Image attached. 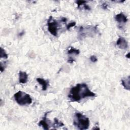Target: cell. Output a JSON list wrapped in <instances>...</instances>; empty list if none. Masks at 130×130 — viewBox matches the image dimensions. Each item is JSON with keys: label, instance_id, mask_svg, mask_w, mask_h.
<instances>
[{"label": "cell", "instance_id": "21", "mask_svg": "<svg viewBox=\"0 0 130 130\" xmlns=\"http://www.w3.org/2000/svg\"><path fill=\"white\" fill-rule=\"evenodd\" d=\"M67 21V19L66 17H61V21H62V22H64V23H66Z\"/></svg>", "mask_w": 130, "mask_h": 130}, {"label": "cell", "instance_id": "16", "mask_svg": "<svg viewBox=\"0 0 130 130\" xmlns=\"http://www.w3.org/2000/svg\"><path fill=\"white\" fill-rule=\"evenodd\" d=\"M75 25H76L75 22H72L69 23L67 25V30H69L71 28L73 27L74 26H75Z\"/></svg>", "mask_w": 130, "mask_h": 130}, {"label": "cell", "instance_id": "22", "mask_svg": "<svg viewBox=\"0 0 130 130\" xmlns=\"http://www.w3.org/2000/svg\"><path fill=\"white\" fill-rule=\"evenodd\" d=\"M129 53H128L127 55H126V57H127V58H129Z\"/></svg>", "mask_w": 130, "mask_h": 130}, {"label": "cell", "instance_id": "20", "mask_svg": "<svg viewBox=\"0 0 130 130\" xmlns=\"http://www.w3.org/2000/svg\"><path fill=\"white\" fill-rule=\"evenodd\" d=\"M84 9L85 10H91V7L90 6H89L88 5L86 4H85L84 5Z\"/></svg>", "mask_w": 130, "mask_h": 130}, {"label": "cell", "instance_id": "5", "mask_svg": "<svg viewBox=\"0 0 130 130\" xmlns=\"http://www.w3.org/2000/svg\"><path fill=\"white\" fill-rule=\"evenodd\" d=\"M47 24L48 31L49 32V33L55 37H58V30L59 28L58 22L55 20L51 16H50L47 21Z\"/></svg>", "mask_w": 130, "mask_h": 130}, {"label": "cell", "instance_id": "8", "mask_svg": "<svg viewBox=\"0 0 130 130\" xmlns=\"http://www.w3.org/2000/svg\"><path fill=\"white\" fill-rule=\"evenodd\" d=\"M115 19L116 21L119 23H125L128 21L126 16L122 12L116 15L115 16Z\"/></svg>", "mask_w": 130, "mask_h": 130}, {"label": "cell", "instance_id": "4", "mask_svg": "<svg viewBox=\"0 0 130 130\" xmlns=\"http://www.w3.org/2000/svg\"><path fill=\"white\" fill-rule=\"evenodd\" d=\"M15 101L19 105L24 106L30 105L32 103V99L30 95L22 91H18L14 95Z\"/></svg>", "mask_w": 130, "mask_h": 130}, {"label": "cell", "instance_id": "19", "mask_svg": "<svg viewBox=\"0 0 130 130\" xmlns=\"http://www.w3.org/2000/svg\"><path fill=\"white\" fill-rule=\"evenodd\" d=\"M75 59H74L73 58H72V57H70L69 59V60H68V63H73L74 62H75Z\"/></svg>", "mask_w": 130, "mask_h": 130}, {"label": "cell", "instance_id": "3", "mask_svg": "<svg viewBox=\"0 0 130 130\" xmlns=\"http://www.w3.org/2000/svg\"><path fill=\"white\" fill-rule=\"evenodd\" d=\"M98 25L88 26V27H80L79 30L78 37L80 40L88 37H93L98 33Z\"/></svg>", "mask_w": 130, "mask_h": 130}, {"label": "cell", "instance_id": "18", "mask_svg": "<svg viewBox=\"0 0 130 130\" xmlns=\"http://www.w3.org/2000/svg\"><path fill=\"white\" fill-rule=\"evenodd\" d=\"M108 4H107V3H103V4L102 5V7L103 9H107L108 8Z\"/></svg>", "mask_w": 130, "mask_h": 130}, {"label": "cell", "instance_id": "10", "mask_svg": "<svg viewBox=\"0 0 130 130\" xmlns=\"http://www.w3.org/2000/svg\"><path fill=\"white\" fill-rule=\"evenodd\" d=\"M37 82L42 86V90L43 91H46L47 89V87L49 85V82L48 80H44L41 78H38L37 79Z\"/></svg>", "mask_w": 130, "mask_h": 130}, {"label": "cell", "instance_id": "14", "mask_svg": "<svg viewBox=\"0 0 130 130\" xmlns=\"http://www.w3.org/2000/svg\"><path fill=\"white\" fill-rule=\"evenodd\" d=\"M0 57L1 58H4L7 59L8 57V55L6 54L5 50L3 48H1V53H0Z\"/></svg>", "mask_w": 130, "mask_h": 130}, {"label": "cell", "instance_id": "9", "mask_svg": "<svg viewBox=\"0 0 130 130\" xmlns=\"http://www.w3.org/2000/svg\"><path fill=\"white\" fill-rule=\"evenodd\" d=\"M28 80V75L25 72L19 71V81L20 83L24 84Z\"/></svg>", "mask_w": 130, "mask_h": 130}, {"label": "cell", "instance_id": "1", "mask_svg": "<svg viewBox=\"0 0 130 130\" xmlns=\"http://www.w3.org/2000/svg\"><path fill=\"white\" fill-rule=\"evenodd\" d=\"M95 96L96 94L90 91L85 83H79L72 87L68 95V98L72 102H79L86 97Z\"/></svg>", "mask_w": 130, "mask_h": 130}, {"label": "cell", "instance_id": "6", "mask_svg": "<svg viewBox=\"0 0 130 130\" xmlns=\"http://www.w3.org/2000/svg\"><path fill=\"white\" fill-rule=\"evenodd\" d=\"M117 46L121 49H125L128 47V43L126 40L121 37H120L116 42Z\"/></svg>", "mask_w": 130, "mask_h": 130}, {"label": "cell", "instance_id": "13", "mask_svg": "<svg viewBox=\"0 0 130 130\" xmlns=\"http://www.w3.org/2000/svg\"><path fill=\"white\" fill-rule=\"evenodd\" d=\"M64 126V124L59 120V119L57 118H55L54 119V123L53 124V126L56 128H58L59 127H62Z\"/></svg>", "mask_w": 130, "mask_h": 130}, {"label": "cell", "instance_id": "7", "mask_svg": "<svg viewBox=\"0 0 130 130\" xmlns=\"http://www.w3.org/2000/svg\"><path fill=\"white\" fill-rule=\"evenodd\" d=\"M48 113H49V112H46L45 113L44 116L43 117V119L41 120V121H40V122L39 123V125L40 126H42L44 129H46V130L50 128L49 122H48V120L47 119V115Z\"/></svg>", "mask_w": 130, "mask_h": 130}, {"label": "cell", "instance_id": "12", "mask_svg": "<svg viewBox=\"0 0 130 130\" xmlns=\"http://www.w3.org/2000/svg\"><path fill=\"white\" fill-rule=\"evenodd\" d=\"M80 54V50L78 49H76L73 47H70L68 51V55H78Z\"/></svg>", "mask_w": 130, "mask_h": 130}, {"label": "cell", "instance_id": "11", "mask_svg": "<svg viewBox=\"0 0 130 130\" xmlns=\"http://www.w3.org/2000/svg\"><path fill=\"white\" fill-rule=\"evenodd\" d=\"M129 81H130V78L129 76H128L126 78L123 79L121 80V84L123 86V88L127 90H129Z\"/></svg>", "mask_w": 130, "mask_h": 130}, {"label": "cell", "instance_id": "17", "mask_svg": "<svg viewBox=\"0 0 130 130\" xmlns=\"http://www.w3.org/2000/svg\"><path fill=\"white\" fill-rule=\"evenodd\" d=\"M90 60L93 62V63H95L98 61L97 58L95 56H92L90 57Z\"/></svg>", "mask_w": 130, "mask_h": 130}, {"label": "cell", "instance_id": "2", "mask_svg": "<svg viewBox=\"0 0 130 130\" xmlns=\"http://www.w3.org/2000/svg\"><path fill=\"white\" fill-rule=\"evenodd\" d=\"M74 125L80 130L88 129L90 126V120L88 117L81 113H76L73 122Z\"/></svg>", "mask_w": 130, "mask_h": 130}, {"label": "cell", "instance_id": "15", "mask_svg": "<svg viewBox=\"0 0 130 130\" xmlns=\"http://www.w3.org/2000/svg\"><path fill=\"white\" fill-rule=\"evenodd\" d=\"M86 1H76V3L78 5V8H79L80 6H84L85 4H86Z\"/></svg>", "mask_w": 130, "mask_h": 130}]
</instances>
